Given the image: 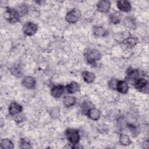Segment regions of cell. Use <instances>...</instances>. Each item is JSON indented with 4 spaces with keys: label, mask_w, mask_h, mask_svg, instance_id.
Wrapping results in <instances>:
<instances>
[{
    "label": "cell",
    "mask_w": 149,
    "mask_h": 149,
    "mask_svg": "<svg viewBox=\"0 0 149 149\" xmlns=\"http://www.w3.org/2000/svg\"><path fill=\"white\" fill-rule=\"evenodd\" d=\"M59 115V109L58 107H54L50 111V116L53 119L57 118Z\"/></svg>",
    "instance_id": "obj_25"
},
{
    "label": "cell",
    "mask_w": 149,
    "mask_h": 149,
    "mask_svg": "<svg viewBox=\"0 0 149 149\" xmlns=\"http://www.w3.org/2000/svg\"><path fill=\"white\" fill-rule=\"evenodd\" d=\"M65 134L70 143L76 144L79 142L80 139V134L78 130L70 128L67 129L65 131Z\"/></svg>",
    "instance_id": "obj_2"
},
{
    "label": "cell",
    "mask_w": 149,
    "mask_h": 149,
    "mask_svg": "<svg viewBox=\"0 0 149 149\" xmlns=\"http://www.w3.org/2000/svg\"><path fill=\"white\" fill-rule=\"evenodd\" d=\"M81 17V12L79 10L73 9L67 13L65 19L69 23H76Z\"/></svg>",
    "instance_id": "obj_5"
},
{
    "label": "cell",
    "mask_w": 149,
    "mask_h": 149,
    "mask_svg": "<svg viewBox=\"0 0 149 149\" xmlns=\"http://www.w3.org/2000/svg\"><path fill=\"white\" fill-rule=\"evenodd\" d=\"M66 90L70 94L75 93L80 90V86L76 81H72L70 83L66 86Z\"/></svg>",
    "instance_id": "obj_16"
},
{
    "label": "cell",
    "mask_w": 149,
    "mask_h": 149,
    "mask_svg": "<svg viewBox=\"0 0 149 149\" xmlns=\"http://www.w3.org/2000/svg\"><path fill=\"white\" fill-rule=\"evenodd\" d=\"M93 33L96 37H104L107 34V31L103 27L99 26L93 27Z\"/></svg>",
    "instance_id": "obj_14"
},
{
    "label": "cell",
    "mask_w": 149,
    "mask_h": 149,
    "mask_svg": "<svg viewBox=\"0 0 149 149\" xmlns=\"http://www.w3.org/2000/svg\"><path fill=\"white\" fill-rule=\"evenodd\" d=\"M85 56L87 62L90 64H93L96 61L101 58V54L96 49H90L86 52Z\"/></svg>",
    "instance_id": "obj_3"
},
{
    "label": "cell",
    "mask_w": 149,
    "mask_h": 149,
    "mask_svg": "<svg viewBox=\"0 0 149 149\" xmlns=\"http://www.w3.org/2000/svg\"><path fill=\"white\" fill-rule=\"evenodd\" d=\"M10 72L13 75L17 77H20L22 76V70L19 65H14L10 68Z\"/></svg>",
    "instance_id": "obj_20"
},
{
    "label": "cell",
    "mask_w": 149,
    "mask_h": 149,
    "mask_svg": "<svg viewBox=\"0 0 149 149\" xmlns=\"http://www.w3.org/2000/svg\"><path fill=\"white\" fill-rule=\"evenodd\" d=\"M120 143L123 146H129L131 143V141L129 136L125 134H121L119 137Z\"/></svg>",
    "instance_id": "obj_21"
},
{
    "label": "cell",
    "mask_w": 149,
    "mask_h": 149,
    "mask_svg": "<svg viewBox=\"0 0 149 149\" xmlns=\"http://www.w3.org/2000/svg\"><path fill=\"white\" fill-rule=\"evenodd\" d=\"M111 8V3L108 1H100L97 4V10L101 13H107Z\"/></svg>",
    "instance_id": "obj_8"
},
{
    "label": "cell",
    "mask_w": 149,
    "mask_h": 149,
    "mask_svg": "<svg viewBox=\"0 0 149 149\" xmlns=\"http://www.w3.org/2000/svg\"><path fill=\"white\" fill-rule=\"evenodd\" d=\"M38 26L36 24L28 22L24 24L23 26V31L27 36H33L34 35L37 31Z\"/></svg>",
    "instance_id": "obj_6"
},
{
    "label": "cell",
    "mask_w": 149,
    "mask_h": 149,
    "mask_svg": "<svg viewBox=\"0 0 149 149\" xmlns=\"http://www.w3.org/2000/svg\"><path fill=\"white\" fill-rule=\"evenodd\" d=\"M64 87L63 85H56L52 87L51 90V94L53 97L55 98H58L63 93Z\"/></svg>",
    "instance_id": "obj_10"
},
{
    "label": "cell",
    "mask_w": 149,
    "mask_h": 149,
    "mask_svg": "<svg viewBox=\"0 0 149 149\" xmlns=\"http://www.w3.org/2000/svg\"><path fill=\"white\" fill-rule=\"evenodd\" d=\"M120 15L118 12H114L110 15V20L113 24H118L120 22Z\"/></svg>",
    "instance_id": "obj_22"
},
{
    "label": "cell",
    "mask_w": 149,
    "mask_h": 149,
    "mask_svg": "<svg viewBox=\"0 0 149 149\" xmlns=\"http://www.w3.org/2000/svg\"><path fill=\"white\" fill-rule=\"evenodd\" d=\"M23 110V107L16 102H12L9 107V113L10 115H16L21 112Z\"/></svg>",
    "instance_id": "obj_9"
},
{
    "label": "cell",
    "mask_w": 149,
    "mask_h": 149,
    "mask_svg": "<svg viewBox=\"0 0 149 149\" xmlns=\"http://www.w3.org/2000/svg\"><path fill=\"white\" fill-rule=\"evenodd\" d=\"M63 103L64 106L67 108L72 107L76 103V98L73 97L65 96L63 99Z\"/></svg>",
    "instance_id": "obj_18"
},
{
    "label": "cell",
    "mask_w": 149,
    "mask_h": 149,
    "mask_svg": "<svg viewBox=\"0 0 149 149\" xmlns=\"http://www.w3.org/2000/svg\"><path fill=\"white\" fill-rule=\"evenodd\" d=\"M82 77L84 81L87 83H93L95 78V76L94 73L88 71H84L82 73Z\"/></svg>",
    "instance_id": "obj_17"
},
{
    "label": "cell",
    "mask_w": 149,
    "mask_h": 149,
    "mask_svg": "<svg viewBox=\"0 0 149 149\" xmlns=\"http://www.w3.org/2000/svg\"><path fill=\"white\" fill-rule=\"evenodd\" d=\"M86 115L91 119L94 120H97L99 119V118L100 116V112L99 110H98L97 109L93 107V108H90L88 111Z\"/></svg>",
    "instance_id": "obj_15"
},
{
    "label": "cell",
    "mask_w": 149,
    "mask_h": 149,
    "mask_svg": "<svg viewBox=\"0 0 149 149\" xmlns=\"http://www.w3.org/2000/svg\"><path fill=\"white\" fill-rule=\"evenodd\" d=\"M93 104H92L91 102H88V101H86V102H84L83 104H82V106H81V110H82V112L85 114L86 115L87 112H88V111L91 108H93Z\"/></svg>",
    "instance_id": "obj_23"
},
{
    "label": "cell",
    "mask_w": 149,
    "mask_h": 149,
    "mask_svg": "<svg viewBox=\"0 0 149 149\" xmlns=\"http://www.w3.org/2000/svg\"><path fill=\"white\" fill-rule=\"evenodd\" d=\"M117 7L120 10L125 12L130 11L132 9L130 3L128 1L126 0H120L117 1Z\"/></svg>",
    "instance_id": "obj_11"
},
{
    "label": "cell",
    "mask_w": 149,
    "mask_h": 149,
    "mask_svg": "<svg viewBox=\"0 0 149 149\" xmlns=\"http://www.w3.org/2000/svg\"><path fill=\"white\" fill-rule=\"evenodd\" d=\"M123 42L128 45L129 47H133L134 45H136V41L135 40L134 38H132V37H129L126 40H125V41H123Z\"/></svg>",
    "instance_id": "obj_26"
},
{
    "label": "cell",
    "mask_w": 149,
    "mask_h": 149,
    "mask_svg": "<svg viewBox=\"0 0 149 149\" xmlns=\"http://www.w3.org/2000/svg\"><path fill=\"white\" fill-rule=\"evenodd\" d=\"M22 85L29 89H32L34 88L36 85L35 79L31 76H26L24 77L22 80Z\"/></svg>",
    "instance_id": "obj_12"
},
{
    "label": "cell",
    "mask_w": 149,
    "mask_h": 149,
    "mask_svg": "<svg viewBox=\"0 0 149 149\" xmlns=\"http://www.w3.org/2000/svg\"><path fill=\"white\" fill-rule=\"evenodd\" d=\"M21 148H31V146L29 143V141L27 140H26L25 139H21Z\"/></svg>",
    "instance_id": "obj_27"
},
{
    "label": "cell",
    "mask_w": 149,
    "mask_h": 149,
    "mask_svg": "<svg viewBox=\"0 0 149 149\" xmlns=\"http://www.w3.org/2000/svg\"><path fill=\"white\" fill-rule=\"evenodd\" d=\"M129 89V86L126 81L123 80H118L116 90L118 91L122 94H125L127 92Z\"/></svg>",
    "instance_id": "obj_13"
},
{
    "label": "cell",
    "mask_w": 149,
    "mask_h": 149,
    "mask_svg": "<svg viewBox=\"0 0 149 149\" xmlns=\"http://www.w3.org/2000/svg\"><path fill=\"white\" fill-rule=\"evenodd\" d=\"M1 147L2 148L12 149L14 148V146L10 140L8 139H3L1 140Z\"/></svg>",
    "instance_id": "obj_19"
},
{
    "label": "cell",
    "mask_w": 149,
    "mask_h": 149,
    "mask_svg": "<svg viewBox=\"0 0 149 149\" xmlns=\"http://www.w3.org/2000/svg\"><path fill=\"white\" fill-rule=\"evenodd\" d=\"M134 87L138 91L148 93V83L147 80L144 78H139L134 83Z\"/></svg>",
    "instance_id": "obj_4"
},
{
    "label": "cell",
    "mask_w": 149,
    "mask_h": 149,
    "mask_svg": "<svg viewBox=\"0 0 149 149\" xmlns=\"http://www.w3.org/2000/svg\"><path fill=\"white\" fill-rule=\"evenodd\" d=\"M17 10L18 11L19 13L20 14V16L26 15L28 12V8L27 6L25 4H21L18 6V8L17 9Z\"/></svg>",
    "instance_id": "obj_24"
},
{
    "label": "cell",
    "mask_w": 149,
    "mask_h": 149,
    "mask_svg": "<svg viewBox=\"0 0 149 149\" xmlns=\"http://www.w3.org/2000/svg\"><path fill=\"white\" fill-rule=\"evenodd\" d=\"M117 82L118 80L116 79H111L109 83H108V86L112 90H116V85H117Z\"/></svg>",
    "instance_id": "obj_28"
},
{
    "label": "cell",
    "mask_w": 149,
    "mask_h": 149,
    "mask_svg": "<svg viewBox=\"0 0 149 149\" xmlns=\"http://www.w3.org/2000/svg\"><path fill=\"white\" fill-rule=\"evenodd\" d=\"M126 79L128 81L130 82L133 84L135 83V81L139 78V72L137 69H133L130 68L127 70L126 72Z\"/></svg>",
    "instance_id": "obj_7"
},
{
    "label": "cell",
    "mask_w": 149,
    "mask_h": 149,
    "mask_svg": "<svg viewBox=\"0 0 149 149\" xmlns=\"http://www.w3.org/2000/svg\"><path fill=\"white\" fill-rule=\"evenodd\" d=\"M20 14L16 9L10 7H6L5 11V18L11 23H15L19 21Z\"/></svg>",
    "instance_id": "obj_1"
}]
</instances>
